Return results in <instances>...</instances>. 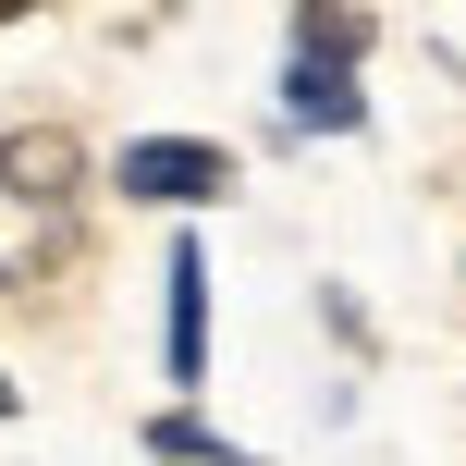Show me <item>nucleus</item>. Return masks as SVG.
Here are the masks:
<instances>
[{"label": "nucleus", "instance_id": "nucleus-1", "mask_svg": "<svg viewBox=\"0 0 466 466\" xmlns=\"http://www.w3.org/2000/svg\"><path fill=\"white\" fill-rule=\"evenodd\" d=\"M74 246V136H13L0 147V282H37Z\"/></svg>", "mask_w": 466, "mask_h": 466}, {"label": "nucleus", "instance_id": "nucleus-2", "mask_svg": "<svg viewBox=\"0 0 466 466\" xmlns=\"http://www.w3.org/2000/svg\"><path fill=\"white\" fill-rule=\"evenodd\" d=\"M111 185L147 197V209H209V197L233 185V160H221V147H197V136H136Z\"/></svg>", "mask_w": 466, "mask_h": 466}, {"label": "nucleus", "instance_id": "nucleus-3", "mask_svg": "<svg viewBox=\"0 0 466 466\" xmlns=\"http://www.w3.org/2000/svg\"><path fill=\"white\" fill-rule=\"evenodd\" d=\"M282 111L319 123V136H356V123H369V98H356V74H344V37H319V25H307L295 74H282Z\"/></svg>", "mask_w": 466, "mask_h": 466}, {"label": "nucleus", "instance_id": "nucleus-4", "mask_svg": "<svg viewBox=\"0 0 466 466\" xmlns=\"http://www.w3.org/2000/svg\"><path fill=\"white\" fill-rule=\"evenodd\" d=\"M172 380H197V369H209V258H197V246H172Z\"/></svg>", "mask_w": 466, "mask_h": 466}, {"label": "nucleus", "instance_id": "nucleus-5", "mask_svg": "<svg viewBox=\"0 0 466 466\" xmlns=\"http://www.w3.org/2000/svg\"><path fill=\"white\" fill-rule=\"evenodd\" d=\"M147 454H172V466H246L221 430H197V418H160V430H147Z\"/></svg>", "mask_w": 466, "mask_h": 466}, {"label": "nucleus", "instance_id": "nucleus-6", "mask_svg": "<svg viewBox=\"0 0 466 466\" xmlns=\"http://www.w3.org/2000/svg\"><path fill=\"white\" fill-rule=\"evenodd\" d=\"M0 418H13V380H0Z\"/></svg>", "mask_w": 466, "mask_h": 466}]
</instances>
